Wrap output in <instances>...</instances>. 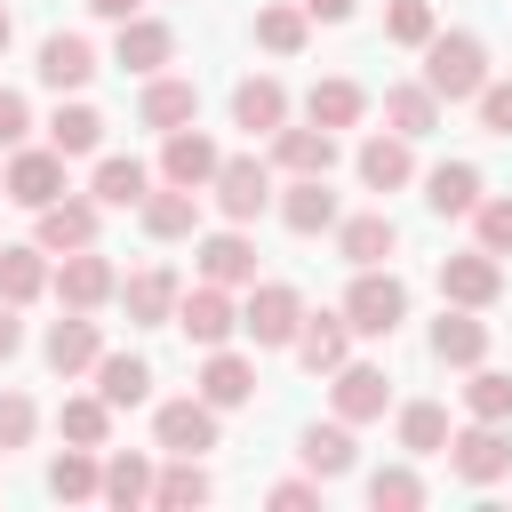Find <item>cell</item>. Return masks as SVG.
<instances>
[{
  "mask_svg": "<svg viewBox=\"0 0 512 512\" xmlns=\"http://www.w3.org/2000/svg\"><path fill=\"white\" fill-rule=\"evenodd\" d=\"M488 80V40L480 32H432L424 40V88L440 104H472Z\"/></svg>",
  "mask_w": 512,
  "mask_h": 512,
  "instance_id": "cell-1",
  "label": "cell"
},
{
  "mask_svg": "<svg viewBox=\"0 0 512 512\" xmlns=\"http://www.w3.org/2000/svg\"><path fill=\"white\" fill-rule=\"evenodd\" d=\"M336 312L352 320V336H392V328L408 320V280H400L392 264H360Z\"/></svg>",
  "mask_w": 512,
  "mask_h": 512,
  "instance_id": "cell-2",
  "label": "cell"
},
{
  "mask_svg": "<svg viewBox=\"0 0 512 512\" xmlns=\"http://www.w3.org/2000/svg\"><path fill=\"white\" fill-rule=\"evenodd\" d=\"M440 456H448V472H456L464 488H496V480L512 472V432L472 416V424H448V448H440Z\"/></svg>",
  "mask_w": 512,
  "mask_h": 512,
  "instance_id": "cell-3",
  "label": "cell"
},
{
  "mask_svg": "<svg viewBox=\"0 0 512 512\" xmlns=\"http://www.w3.org/2000/svg\"><path fill=\"white\" fill-rule=\"evenodd\" d=\"M296 320H304V296L288 280H248V304H240V336L256 352H288L296 344Z\"/></svg>",
  "mask_w": 512,
  "mask_h": 512,
  "instance_id": "cell-4",
  "label": "cell"
},
{
  "mask_svg": "<svg viewBox=\"0 0 512 512\" xmlns=\"http://www.w3.org/2000/svg\"><path fill=\"white\" fill-rule=\"evenodd\" d=\"M208 192H216L224 224H256V216L272 208V160H256V152H224L216 176H208Z\"/></svg>",
  "mask_w": 512,
  "mask_h": 512,
  "instance_id": "cell-5",
  "label": "cell"
},
{
  "mask_svg": "<svg viewBox=\"0 0 512 512\" xmlns=\"http://www.w3.org/2000/svg\"><path fill=\"white\" fill-rule=\"evenodd\" d=\"M48 288H56V304H64V312H96V304H112V296H120V272H112V256L88 240V248H72V256H56V264H48Z\"/></svg>",
  "mask_w": 512,
  "mask_h": 512,
  "instance_id": "cell-6",
  "label": "cell"
},
{
  "mask_svg": "<svg viewBox=\"0 0 512 512\" xmlns=\"http://www.w3.org/2000/svg\"><path fill=\"white\" fill-rule=\"evenodd\" d=\"M168 328H184V344L216 352V344H232V336H240V304H232V288L200 280V288H184V296H176V320H168Z\"/></svg>",
  "mask_w": 512,
  "mask_h": 512,
  "instance_id": "cell-7",
  "label": "cell"
},
{
  "mask_svg": "<svg viewBox=\"0 0 512 512\" xmlns=\"http://www.w3.org/2000/svg\"><path fill=\"white\" fill-rule=\"evenodd\" d=\"M0 192H8L16 208H48V200H64V152H56V144H16L8 168H0Z\"/></svg>",
  "mask_w": 512,
  "mask_h": 512,
  "instance_id": "cell-8",
  "label": "cell"
},
{
  "mask_svg": "<svg viewBox=\"0 0 512 512\" xmlns=\"http://www.w3.org/2000/svg\"><path fill=\"white\" fill-rule=\"evenodd\" d=\"M152 448H160V456H208V448H216V408H208L200 392L160 400V408H152Z\"/></svg>",
  "mask_w": 512,
  "mask_h": 512,
  "instance_id": "cell-9",
  "label": "cell"
},
{
  "mask_svg": "<svg viewBox=\"0 0 512 512\" xmlns=\"http://www.w3.org/2000/svg\"><path fill=\"white\" fill-rule=\"evenodd\" d=\"M504 296V256L488 248H464V256H440V304H464V312H488Z\"/></svg>",
  "mask_w": 512,
  "mask_h": 512,
  "instance_id": "cell-10",
  "label": "cell"
},
{
  "mask_svg": "<svg viewBox=\"0 0 512 512\" xmlns=\"http://www.w3.org/2000/svg\"><path fill=\"white\" fill-rule=\"evenodd\" d=\"M328 408H336L344 424H376V416L392 408V376H384L376 360H344V368H328Z\"/></svg>",
  "mask_w": 512,
  "mask_h": 512,
  "instance_id": "cell-11",
  "label": "cell"
},
{
  "mask_svg": "<svg viewBox=\"0 0 512 512\" xmlns=\"http://www.w3.org/2000/svg\"><path fill=\"white\" fill-rule=\"evenodd\" d=\"M264 144H272V168H280V176H328V168L344 160L336 128H312V120H304V128H272Z\"/></svg>",
  "mask_w": 512,
  "mask_h": 512,
  "instance_id": "cell-12",
  "label": "cell"
},
{
  "mask_svg": "<svg viewBox=\"0 0 512 512\" xmlns=\"http://www.w3.org/2000/svg\"><path fill=\"white\" fill-rule=\"evenodd\" d=\"M216 160H224V144H216V136H200V128H168V136H160V184L208 192Z\"/></svg>",
  "mask_w": 512,
  "mask_h": 512,
  "instance_id": "cell-13",
  "label": "cell"
},
{
  "mask_svg": "<svg viewBox=\"0 0 512 512\" xmlns=\"http://www.w3.org/2000/svg\"><path fill=\"white\" fill-rule=\"evenodd\" d=\"M288 352H296V368H304V376H328V368H344V360H352V320H344V312H304Z\"/></svg>",
  "mask_w": 512,
  "mask_h": 512,
  "instance_id": "cell-14",
  "label": "cell"
},
{
  "mask_svg": "<svg viewBox=\"0 0 512 512\" xmlns=\"http://www.w3.org/2000/svg\"><path fill=\"white\" fill-rule=\"evenodd\" d=\"M192 392H200L216 416H224V408H248V400H256V360H248V352H232V344H216V352L200 360Z\"/></svg>",
  "mask_w": 512,
  "mask_h": 512,
  "instance_id": "cell-15",
  "label": "cell"
},
{
  "mask_svg": "<svg viewBox=\"0 0 512 512\" xmlns=\"http://www.w3.org/2000/svg\"><path fill=\"white\" fill-rule=\"evenodd\" d=\"M32 72H40V88L72 96V88H88V80H96V40H88V32H48Z\"/></svg>",
  "mask_w": 512,
  "mask_h": 512,
  "instance_id": "cell-16",
  "label": "cell"
},
{
  "mask_svg": "<svg viewBox=\"0 0 512 512\" xmlns=\"http://www.w3.org/2000/svg\"><path fill=\"white\" fill-rule=\"evenodd\" d=\"M272 208H280V224L288 232H336V216H344V200L328 192V176H288V192H272Z\"/></svg>",
  "mask_w": 512,
  "mask_h": 512,
  "instance_id": "cell-17",
  "label": "cell"
},
{
  "mask_svg": "<svg viewBox=\"0 0 512 512\" xmlns=\"http://www.w3.org/2000/svg\"><path fill=\"white\" fill-rule=\"evenodd\" d=\"M336 256L360 272V264H392L400 256V224L384 208H360V216H336Z\"/></svg>",
  "mask_w": 512,
  "mask_h": 512,
  "instance_id": "cell-18",
  "label": "cell"
},
{
  "mask_svg": "<svg viewBox=\"0 0 512 512\" xmlns=\"http://www.w3.org/2000/svg\"><path fill=\"white\" fill-rule=\"evenodd\" d=\"M176 296H184V280H176L168 264H144V272H128V280H120L128 328H168V320H176Z\"/></svg>",
  "mask_w": 512,
  "mask_h": 512,
  "instance_id": "cell-19",
  "label": "cell"
},
{
  "mask_svg": "<svg viewBox=\"0 0 512 512\" xmlns=\"http://www.w3.org/2000/svg\"><path fill=\"white\" fill-rule=\"evenodd\" d=\"M32 216H40V224H32V240H40L48 256H72V248H88V240H96V216H104V208L64 192V200H48V208H32Z\"/></svg>",
  "mask_w": 512,
  "mask_h": 512,
  "instance_id": "cell-20",
  "label": "cell"
},
{
  "mask_svg": "<svg viewBox=\"0 0 512 512\" xmlns=\"http://www.w3.org/2000/svg\"><path fill=\"white\" fill-rule=\"evenodd\" d=\"M432 360H440V368H480V360H488V320L464 312V304H440V320H432Z\"/></svg>",
  "mask_w": 512,
  "mask_h": 512,
  "instance_id": "cell-21",
  "label": "cell"
},
{
  "mask_svg": "<svg viewBox=\"0 0 512 512\" xmlns=\"http://www.w3.org/2000/svg\"><path fill=\"white\" fill-rule=\"evenodd\" d=\"M40 352H48V368H56V376H88V368H96V352H104V328H96L88 312H64V320H48Z\"/></svg>",
  "mask_w": 512,
  "mask_h": 512,
  "instance_id": "cell-22",
  "label": "cell"
},
{
  "mask_svg": "<svg viewBox=\"0 0 512 512\" xmlns=\"http://www.w3.org/2000/svg\"><path fill=\"white\" fill-rule=\"evenodd\" d=\"M88 376H96V400H104L112 416L152 400V360H144V352H96V368H88Z\"/></svg>",
  "mask_w": 512,
  "mask_h": 512,
  "instance_id": "cell-23",
  "label": "cell"
},
{
  "mask_svg": "<svg viewBox=\"0 0 512 512\" xmlns=\"http://www.w3.org/2000/svg\"><path fill=\"white\" fill-rule=\"evenodd\" d=\"M112 64H128L136 80H152L160 64H176V32H168L160 16H128L120 40H112Z\"/></svg>",
  "mask_w": 512,
  "mask_h": 512,
  "instance_id": "cell-24",
  "label": "cell"
},
{
  "mask_svg": "<svg viewBox=\"0 0 512 512\" xmlns=\"http://www.w3.org/2000/svg\"><path fill=\"white\" fill-rule=\"evenodd\" d=\"M136 120H144V128H160V136H168V128H192V120H200V88H192V80H176V72H152V80H144V96H136Z\"/></svg>",
  "mask_w": 512,
  "mask_h": 512,
  "instance_id": "cell-25",
  "label": "cell"
},
{
  "mask_svg": "<svg viewBox=\"0 0 512 512\" xmlns=\"http://www.w3.org/2000/svg\"><path fill=\"white\" fill-rule=\"evenodd\" d=\"M352 168H360L368 192H400V184H416V144L384 128V136H368V144L352 152Z\"/></svg>",
  "mask_w": 512,
  "mask_h": 512,
  "instance_id": "cell-26",
  "label": "cell"
},
{
  "mask_svg": "<svg viewBox=\"0 0 512 512\" xmlns=\"http://www.w3.org/2000/svg\"><path fill=\"white\" fill-rule=\"evenodd\" d=\"M136 224H144L152 240H192V232H200V192H184V184H152V192L136 200Z\"/></svg>",
  "mask_w": 512,
  "mask_h": 512,
  "instance_id": "cell-27",
  "label": "cell"
},
{
  "mask_svg": "<svg viewBox=\"0 0 512 512\" xmlns=\"http://www.w3.org/2000/svg\"><path fill=\"white\" fill-rule=\"evenodd\" d=\"M232 128H248V136L288 128V88H280L272 72H248V80L232 88Z\"/></svg>",
  "mask_w": 512,
  "mask_h": 512,
  "instance_id": "cell-28",
  "label": "cell"
},
{
  "mask_svg": "<svg viewBox=\"0 0 512 512\" xmlns=\"http://www.w3.org/2000/svg\"><path fill=\"white\" fill-rule=\"evenodd\" d=\"M200 280H216V288H248V280H256V240H248L240 224L208 232V240H200Z\"/></svg>",
  "mask_w": 512,
  "mask_h": 512,
  "instance_id": "cell-29",
  "label": "cell"
},
{
  "mask_svg": "<svg viewBox=\"0 0 512 512\" xmlns=\"http://www.w3.org/2000/svg\"><path fill=\"white\" fill-rule=\"evenodd\" d=\"M296 456H304V472H312V480H344V472L360 464V448H352V424H344V416H328V424H304Z\"/></svg>",
  "mask_w": 512,
  "mask_h": 512,
  "instance_id": "cell-30",
  "label": "cell"
},
{
  "mask_svg": "<svg viewBox=\"0 0 512 512\" xmlns=\"http://www.w3.org/2000/svg\"><path fill=\"white\" fill-rule=\"evenodd\" d=\"M48 248L40 240H0V296L8 304H32V296H48Z\"/></svg>",
  "mask_w": 512,
  "mask_h": 512,
  "instance_id": "cell-31",
  "label": "cell"
},
{
  "mask_svg": "<svg viewBox=\"0 0 512 512\" xmlns=\"http://www.w3.org/2000/svg\"><path fill=\"white\" fill-rule=\"evenodd\" d=\"M384 128L408 136V144L432 136V128H440V96H432L424 80H392V88H384Z\"/></svg>",
  "mask_w": 512,
  "mask_h": 512,
  "instance_id": "cell-32",
  "label": "cell"
},
{
  "mask_svg": "<svg viewBox=\"0 0 512 512\" xmlns=\"http://www.w3.org/2000/svg\"><path fill=\"white\" fill-rule=\"evenodd\" d=\"M144 192H152V168L128 160V152H104L96 176H88V200H96V208H136Z\"/></svg>",
  "mask_w": 512,
  "mask_h": 512,
  "instance_id": "cell-33",
  "label": "cell"
},
{
  "mask_svg": "<svg viewBox=\"0 0 512 512\" xmlns=\"http://www.w3.org/2000/svg\"><path fill=\"white\" fill-rule=\"evenodd\" d=\"M480 192H488V184H480L472 160H440V168L424 176V208H432V216H472Z\"/></svg>",
  "mask_w": 512,
  "mask_h": 512,
  "instance_id": "cell-34",
  "label": "cell"
},
{
  "mask_svg": "<svg viewBox=\"0 0 512 512\" xmlns=\"http://www.w3.org/2000/svg\"><path fill=\"white\" fill-rule=\"evenodd\" d=\"M216 496V480L200 472V456H168L160 472H152V504L160 512H192V504H208Z\"/></svg>",
  "mask_w": 512,
  "mask_h": 512,
  "instance_id": "cell-35",
  "label": "cell"
},
{
  "mask_svg": "<svg viewBox=\"0 0 512 512\" xmlns=\"http://www.w3.org/2000/svg\"><path fill=\"white\" fill-rule=\"evenodd\" d=\"M360 112H368V88L360 80H312L304 88V120L312 128H352Z\"/></svg>",
  "mask_w": 512,
  "mask_h": 512,
  "instance_id": "cell-36",
  "label": "cell"
},
{
  "mask_svg": "<svg viewBox=\"0 0 512 512\" xmlns=\"http://www.w3.org/2000/svg\"><path fill=\"white\" fill-rule=\"evenodd\" d=\"M96 488H104L96 448H72V440H64V456L48 464V496H56V504H96Z\"/></svg>",
  "mask_w": 512,
  "mask_h": 512,
  "instance_id": "cell-37",
  "label": "cell"
},
{
  "mask_svg": "<svg viewBox=\"0 0 512 512\" xmlns=\"http://www.w3.org/2000/svg\"><path fill=\"white\" fill-rule=\"evenodd\" d=\"M48 144H56L64 160H88V152L104 144V112H96V104H56V112H48Z\"/></svg>",
  "mask_w": 512,
  "mask_h": 512,
  "instance_id": "cell-38",
  "label": "cell"
},
{
  "mask_svg": "<svg viewBox=\"0 0 512 512\" xmlns=\"http://www.w3.org/2000/svg\"><path fill=\"white\" fill-rule=\"evenodd\" d=\"M464 416H480V424H512V376L504 368H464Z\"/></svg>",
  "mask_w": 512,
  "mask_h": 512,
  "instance_id": "cell-39",
  "label": "cell"
},
{
  "mask_svg": "<svg viewBox=\"0 0 512 512\" xmlns=\"http://www.w3.org/2000/svg\"><path fill=\"white\" fill-rule=\"evenodd\" d=\"M56 432H64L72 448H104V440H112V408H104L96 392H72V400L56 408Z\"/></svg>",
  "mask_w": 512,
  "mask_h": 512,
  "instance_id": "cell-40",
  "label": "cell"
},
{
  "mask_svg": "<svg viewBox=\"0 0 512 512\" xmlns=\"http://www.w3.org/2000/svg\"><path fill=\"white\" fill-rule=\"evenodd\" d=\"M96 496L120 504V512L152 504V456H104V488H96Z\"/></svg>",
  "mask_w": 512,
  "mask_h": 512,
  "instance_id": "cell-41",
  "label": "cell"
},
{
  "mask_svg": "<svg viewBox=\"0 0 512 512\" xmlns=\"http://www.w3.org/2000/svg\"><path fill=\"white\" fill-rule=\"evenodd\" d=\"M400 448L408 456H440L448 448V408L440 400H408L400 408Z\"/></svg>",
  "mask_w": 512,
  "mask_h": 512,
  "instance_id": "cell-42",
  "label": "cell"
},
{
  "mask_svg": "<svg viewBox=\"0 0 512 512\" xmlns=\"http://www.w3.org/2000/svg\"><path fill=\"white\" fill-rule=\"evenodd\" d=\"M304 32H312V16H304V8H288V0L256 8V48H272V56H296V48H304Z\"/></svg>",
  "mask_w": 512,
  "mask_h": 512,
  "instance_id": "cell-43",
  "label": "cell"
},
{
  "mask_svg": "<svg viewBox=\"0 0 512 512\" xmlns=\"http://www.w3.org/2000/svg\"><path fill=\"white\" fill-rule=\"evenodd\" d=\"M368 504H376V512H416V504H424L416 464H376V472H368Z\"/></svg>",
  "mask_w": 512,
  "mask_h": 512,
  "instance_id": "cell-44",
  "label": "cell"
},
{
  "mask_svg": "<svg viewBox=\"0 0 512 512\" xmlns=\"http://www.w3.org/2000/svg\"><path fill=\"white\" fill-rule=\"evenodd\" d=\"M472 248L512 256V192H480V208H472Z\"/></svg>",
  "mask_w": 512,
  "mask_h": 512,
  "instance_id": "cell-45",
  "label": "cell"
},
{
  "mask_svg": "<svg viewBox=\"0 0 512 512\" xmlns=\"http://www.w3.org/2000/svg\"><path fill=\"white\" fill-rule=\"evenodd\" d=\"M432 32H440L432 0H392V8H384V40H392V48H424Z\"/></svg>",
  "mask_w": 512,
  "mask_h": 512,
  "instance_id": "cell-46",
  "label": "cell"
},
{
  "mask_svg": "<svg viewBox=\"0 0 512 512\" xmlns=\"http://www.w3.org/2000/svg\"><path fill=\"white\" fill-rule=\"evenodd\" d=\"M32 432H40V408H32L24 392H0V456L32 448Z\"/></svg>",
  "mask_w": 512,
  "mask_h": 512,
  "instance_id": "cell-47",
  "label": "cell"
},
{
  "mask_svg": "<svg viewBox=\"0 0 512 512\" xmlns=\"http://www.w3.org/2000/svg\"><path fill=\"white\" fill-rule=\"evenodd\" d=\"M472 120H480V136H504V144H512V80H480Z\"/></svg>",
  "mask_w": 512,
  "mask_h": 512,
  "instance_id": "cell-48",
  "label": "cell"
},
{
  "mask_svg": "<svg viewBox=\"0 0 512 512\" xmlns=\"http://www.w3.org/2000/svg\"><path fill=\"white\" fill-rule=\"evenodd\" d=\"M16 144H32V104L16 88H0V152H16Z\"/></svg>",
  "mask_w": 512,
  "mask_h": 512,
  "instance_id": "cell-49",
  "label": "cell"
},
{
  "mask_svg": "<svg viewBox=\"0 0 512 512\" xmlns=\"http://www.w3.org/2000/svg\"><path fill=\"white\" fill-rule=\"evenodd\" d=\"M264 504L272 512H312L320 504V480H280V488H264Z\"/></svg>",
  "mask_w": 512,
  "mask_h": 512,
  "instance_id": "cell-50",
  "label": "cell"
},
{
  "mask_svg": "<svg viewBox=\"0 0 512 512\" xmlns=\"http://www.w3.org/2000/svg\"><path fill=\"white\" fill-rule=\"evenodd\" d=\"M16 352H24V304L0 296V360H16Z\"/></svg>",
  "mask_w": 512,
  "mask_h": 512,
  "instance_id": "cell-51",
  "label": "cell"
},
{
  "mask_svg": "<svg viewBox=\"0 0 512 512\" xmlns=\"http://www.w3.org/2000/svg\"><path fill=\"white\" fill-rule=\"evenodd\" d=\"M296 8H304L312 24H352V16H360V0H296Z\"/></svg>",
  "mask_w": 512,
  "mask_h": 512,
  "instance_id": "cell-52",
  "label": "cell"
},
{
  "mask_svg": "<svg viewBox=\"0 0 512 512\" xmlns=\"http://www.w3.org/2000/svg\"><path fill=\"white\" fill-rule=\"evenodd\" d=\"M88 16H104V24H128V16H144V0H88Z\"/></svg>",
  "mask_w": 512,
  "mask_h": 512,
  "instance_id": "cell-53",
  "label": "cell"
},
{
  "mask_svg": "<svg viewBox=\"0 0 512 512\" xmlns=\"http://www.w3.org/2000/svg\"><path fill=\"white\" fill-rule=\"evenodd\" d=\"M8 40H16V16H8V8H0V56H8Z\"/></svg>",
  "mask_w": 512,
  "mask_h": 512,
  "instance_id": "cell-54",
  "label": "cell"
}]
</instances>
